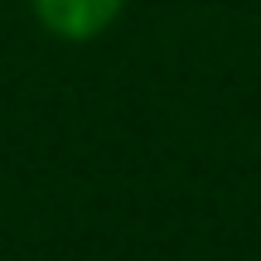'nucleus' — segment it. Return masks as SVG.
<instances>
[{
    "mask_svg": "<svg viewBox=\"0 0 261 261\" xmlns=\"http://www.w3.org/2000/svg\"><path fill=\"white\" fill-rule=\"evenodd\" d=\"M130 0H29L34 19L63 44H87V39H102L116 19L126 15Z\"/></svg>",
    "mask_w": 261,
    "mask_h": 261,
    "instance_id": "f257e3e1",
    "label": "nucleus"
}]
</instances>
